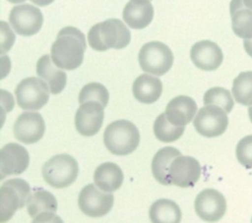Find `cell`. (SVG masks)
Returning <instances> with one entry per match:
<instances>
[{
  "instance_id": "ac0fdd59",
  "label": "cell",
  "mask_w": 252,
  "mask_h": 223,
  "mask_svg": "<svg viewBox=\"0 0 252 223\" xmlns=\"http://www.w3.org/2000/svg\"><path fill=\"white\" fill-rule=\"evenodd\" d=\"M197 112L195 100L187 95H178L172 98L164 111L166 119L175 126H186Z\"/></svg>"
},
{
  "instance_id": "ffe728a7",
  "label": "cell",
  "mask_w": 252,
  "mask_h": 223,
  "mask_svg": "<svg viewBox=\"0 0 252 223\" xmlns=\"http://www.w3.org/2000/svg\"><path fill=\"white\" fill-rule=\"evenodd\" d=\"M36 74L48 84L50 93H60L67 83V75L57 67L49 55L41 56L36 63Z\"/></svg>"
},
{
  "instance_id": "f1b7e54d",
  "label": "cell",
  "mask_w": 252,
  "mask_h": 223,
  "mask_svg": "<svg viewBox=\"0 0 252 223\" xmlns=\"http://www.w3.org/2000/svg\"><path fill=\"white\" fill-rule=\"evenodd\" d=\"M109 93L106 87L98 83H90L83 86L79 93V103L82 104L87 101L99 102L103 107L108 103Z\"/></svg>"
},
{
  "instance_id": "3957f363",
  "label": "cell",
  "mask_w": 252,
  "mask_h": 223,
  "mask_svg": "<svg viewBox=\"0 0 252 223\" xmlns=\"http://www.w3.org/2000/svg\"><path fill=\"white\" fill-rule=\"evenodd\" d=\"M103 142L114 155H128L139 145L140 133L137 127L128 120H117L104 130Z\"/></svg>"
},
{
  "instance_id": "603a6c76",
  "label": "cell",
  "mask_w": 252,
  "mask_h": 223,
  "mask_svg": "<svg viewBox=\"0 0 252 223\" xmlns=\"http://www.w3.org/2000/svg\"><path fill=\"white\" fill-rule=\"evenodd\" d=\"M124 180L121 168L113 162H105L97 166L94 174V184L102 191L112 193L117 191Z\"/></svg>"
},
{
  "instance_id": "277c9868",
  "label": "cell",
  "mask_w": 252,
  "mask_h": 223,
  "mask_svg": "<svg viewBox=\"0 0 252 223\" xmlns=\"http://www.w3.org/2000/svg\"><path fill=\"white\" fill-rule=\"evenodd\" d=\"M44 181L54 189H63L72 185L78 177L79 165L69 154L52 156L42 166Z\"/></svg>"
},
{
  "instance_id": "cb8c5ba5",
  "label": "cell",
  "mask_w": 252,
  "mask_h": 223,
  "mask_svg": "<svg viewBox=\"0 0 252 223\" xmlns=\"http://www.w3.org/2000/svg\"><path fill=\"white\" fill-rule=\"evenodd\" d=\"M181 155V152L172 146H165L160 148L154 156L152 161V173L155 179L161 185H171L168 171L172 160Z\"/></svg>"
},
{
  "instance_id": "d4e9b609",
  "label": "cell",
  "mask_w": 252,
  "mask_h": 223,
  "mask_svg": "<svg viewBox=\"0 0 252 223\" xmlns=\"http://www.w3.org/2000/svg\"><path fill=\"white\" fill-rule=\"evenodd\" d=\"M149 216L154 223H179L182 215L179 206L173 200L160 198L151 205Z\"/></svg>"
},
{
  "instance_id": "5bb4252c",
  "label": "cell",
  "mask_w": 252,
  "mask_h": 223,
  "mask_svg": "<svg viewBox=\"0 0 252 223\" xmlns=\"http://www.w3.org/2000/svg\"><path fill=\"white\" fill-rule=\"evenodd\" d=\"M103 108L96 101H87L80 105L75 114V126L79 134L92 137L100 130L104 117Z\"/></svg>"
},
{
  "instance_id": "6da1fadb",
  "label": "cell",
  "mask_w": 252,
  "mask_h": 223,
  "mask_svg": "<svg viewBox=\"0 0 252 223\" xmlns=\"http://www.w3.org/2000/svg\"><path fill=\"white\" fill-rule=\"evenodd\" d=\"M87 48L85 34L74 27L60 29L51 46V59L64 70H75L81 66Z\"/></svg>"
},
{
  "instance_id": "e575fe53",
  "label": "cell",
  "mask_w": 252,
  "mask_h": 223,
  "mask_svg": "<svg viewBox=\"0 0 252 223\" xmlns=\"http://www.w3.org/2000/svg\"><path fill=\"white\" fill-rule=\"evenodd\" d=\"M248 116H249V119L252 123V105H250V107L248 108Z\"/></svg>"
},
{
  "instance_id": "30bf717a",
  "label": "cell",
  "mask_w": 252,
  "mask_h": 223,
  "mask_svg": "<svg viewBox=\"0 0 252 223\" xmlns=\"http://www.w3.org/2000/svg\"><path fill=\"white\" fill-rule=\"evenodd\" d=\"M9 23L14 30L23 36H31L39 31L43 16L39 8L31 4H22L12 8Z\"/></svg>"
},
{
  "instance_id": "8992f818",
  "label": "cell",
  "mask_w": 252,
  "mask_h": 223,
  "mask_svg": "<svg viewBox=\"0 0 252 223\" xmlns=\"http://www.w3.org/2000/svg\"><path fill=\"white\" fill-rule=\"evenodd\" d=\"M31 187L23 179L16 178L4 182L0 188V221L10 220L15 212L27 204Z\"/></svg>"
},
{
  "instance_id": "ba28073f",
  "label": "cell",
  "mask_w": 252,
  "mask_h": 223,
  "mask_svg": "<svg viewBox=\"0 0 252 223\" xmlns=\"http://www.w3.org/2000/svg\"><path fill=\"white\" fill-rule=\"evenodd\" d=\"M103 192L95 184H89L84 187L78 197L80 210L93 218L107 214L113 206L114 197L111 193Z\"/></svg>"
},
{
  "instance_id": "52a82bcc",
  "label": "cell",
  "mask_w": 252,
  "mask_h": 223,
  "mask_svg": "<svg viewBox=\"0 0 252 223\" xmlns=\"http://www.w3.org/2000/svg\"><path fill=\"white\" fill-rule=\"evenodd\" d=\"M49 90L48 84L39 78L24 79L15 89L17 104L25 110H39L47 103Z\"/></svg>"
},
{
  "instance_id": "d6986e66",
  "label": "cell",
  "mask_w": 252,
  "mask_h": 223,
  "mask_svg": "<svg viewBox=\"0 0 252 223\" xmlns=\"http://www.w3.org/2000/svg\"><path fill=\"white\" fill-rule=\"evenodd\" d=\"M124 22L134 29L148 27L154 18V7L151 0H130L123 9Z\"/></svg>"
},
{
  "instance_id": "7a4b0ae2",
  "label": "cell",
  "mask_w": 252,
  "mask_h": 223,
  "mask_svg": "<svg viewBox=\"0 0 252 223\" xmlns=\"http://www.w3.org/2000/svg\"><path fill=\"white\" fill-rule=\"evenodd\" d=\"M131 40V32L125 24L118 19H108L95 24L88 33L89 45L96 51L109 48L122 49Z\"/></svg>"
},
{
  "instance_id": "1f68e13d",
  "label": "cell",
  "mask_w": 252,
  "mask_h": 223,
  "mask_svg": "<svg viewBox=\"0 0 252 223\" xmlns=\"http://www.w3.org/2000/svg\"><path fill=\"white\" fill-rule=\"evenodd\" d=\"M243 46L246 51V53L252 57V38H246L243 41Z\"/></svg>"
},
{
  "instance_id": "8fae6325",
  "label": "cell",
  "mask_w": 252,
  "mask_h": 223,
  "mask_svg": "<svg viewBox=\"0 0 252 223\" xmlns=\"http://www.w3.org/2000/svg\"><path fill=\"white\" fill-rule=\"evenodd\" d=\"M194 207L202 220L216 222L223 217L226 211V200L219 191L205 189L197 195Z\"/></svg>"
},
{
  "instance_id": "7402d4cb",
  "label": "cell",
  "mask_w": 252,
  "mask_h": 223,
  "mask_svg": "<svg viewBox=\"0 0 252 223\" xmlns=\"http://www.w3.org/2000/svg\"><path fill=\"white\" fill-rule=\"evenodd\" d=\"M229 12L233 32L243 39L252 38V9L247 8L242 0H231Z\"/></svg>"
},
{
  "instance_id": "484cf974",
  "label": "cell",
  "mask_w": 252,
  "mask_h": 223,
  "mask_svg": "<svg viewBox=\"0 0 252 223\" xmlns=\"http://www.w3.org/2000/svg\"><path fill=\"white\" fill-rule=\"evenodd\" d=\"M234 100L244 106L252 105V71L241 72L232 83Z\"/></svg>"
},
{
  "instance_id": "d590c367",
  "label": "cell",
  "mask_w": 252,
  "mask_h": 223,
  "mask_svg": "<svg viewBox=\"0 0 252 223\" xmlns=\"http://www.w3.org/2000/svg\"><path fill=\"white\" fill-rule=\"evenodd\" d=\"M10 3H14V4H17V3H22V2H25L26 0H8Z\"/></svg>"
},
{
  "instance_id": "e0dca14e",
  "label": "cell",
  "mask_w": 252,
  "mask_h": 223,
  "mask_svg": "<svg viewBox=\"0 0 252 223\" xmlns=\"http://www.w3.org/2000/svg\"><path fill=\"white\" fill-rule=\"evenodd\" d=\"M190 58L198 69L214 71L222 63L223 54L217 43L211 40H201L192 46Z\"/></svg>"
},
{
  "instance_id": "83f0119b",
  "label": "cell",
  "mask_w": 252,
  "mask_h": 223,
  "mask_svg": "<svg viewBox=\"0 0 252 223\" xmlns=\"http://www.w3.org/2000/svg\"><path fill=\"white\" fill-rule=\"evenodd\" d=\"M205 105H217L221 107L226 113H229L234 105L231 93L223 87L215 86L208 89L203 98Z\"/></svg>"
},
{
  "instance_id": "9c48e42d",
  "label": "cell",
  "mask_w": 252,
  "mask_h": 223,
  "mask_svg": "<svg viewBox=\"0 0 252 223\" xmlns=\"http://www.w3.org/2000/svg\"><path fill=\"white\" fill-rule=\"evenodd\" d=\"M227 113L220 106L205 105L200 108L193 121L196 131L206 138H215L222 135L227 126Z\"/></svg>"
},
{
  "instance_id": "4dcf8cb0",
  "label": "cell",
  "mask_w": 252,
  "mask_h": 223,
  "mask_svg": "<svg viewBox=\"0 0 252 223\" xmlns=\"http://www.w3.org/2000/svg\"><path fill=\"white\" fill-rule=\"evenodd\" d=\"M15 41V35L10 27L4 22H1V53L9 51Z\"/></svg>"
},
{
  "instance_id": "836d02e7",
  "label": "cell",
  "mask_w": 252,
  "mask_h": 223,
  "mask_svg": "<svg viewBox=\"0 0 252 223\" xmlns=\"http://www.w3.org/2000/svg\"><path fill=\"white\" fill-rule=\"evenodd\" d=\"M244 5L247 7V8H250L252 9V0H242Z\"/></svg>"
},
{
  "instance_id": "d6a6232c",
  "label": "cell",
  "mask_w": 252,
  "mask_h": 223,
  "mask_svg": "<svg viewBox=\"0 0 252 223\" xmlns=\"http://www.w3.org/2000/svg\"><path fill=\"white\" fill-rule=\"evenodd\" d=\"M33 4L37 5V6H40V7H44V6H47L49 4H51L54 0H31Z\"/></svg>"
},
{
  "instance_id": "9a60e30c",
  "label": "cell",
  "mask_w": 252,
  "mask_h": 223,
  "mask_svg": "<svg viewBox=\"0 0 252 223\" xmlns=\"http://www.w3.org/2000/svg\"><path fill=\"white\" fill-rule=\"evenodd\" d=\"M29 163L30 155L24 146L15 142L4 145L0 151L1 179L22 174L27 170Z\"/></svg>"
},
{
  "instance_id": "7c38bea8",
  "label": "cell",
  "mask_w": 252,
  "mask_h": 223,
  "mask_svg": "<svg viewBox=\"0 0 252 223\" xmlns=\"http://www.w3.org/2000/svg\"><path fill=\"white\" fill-rule=\"evenodd\" d=\"M27 210L33 222L61 221L55 214L57 210L56 197L45 190H36L29 195Z\"/></svg>"
},
{
  "instance_id": "44dd1931",
  "label": "cell",
  "mask_w": 252,
  "mask_h": 223,
  "mask_svg": "<svg viewBox=\"0 0 252 223\" xmlns=\"http://www.w3.org/2000/svg\"><path fill=\"white\" fill-rule=\"evenodd\" d=\"M132 90L134 97L138 101L150 104L156 102L160 97L162 84L158 77L143 74L134 81Z\"/></svg>"
},
{
  "instance_id": "2e32d148",
  "label": "cell",
  "mask_w": 252,
  "mask_h": 223,
  "mask_svg": "<svg viewBox=\"0 0 252 223\" xmlns=\"http://www.w3.org/2000/svg\"><path fill=\"white\" fill-rule=\"evenodd\" d=\"M45 124L39 113L24 112L14 124V136L16 139L25 144L38 141L44 135Z\"/></svg>"
},
{
  "instance_id": "f546056e",
  "label": "cell",
  "mask_w": 252,
  "mask_h": 223,
  "mask_svg": "<svg viewBox=\"0 0 252 223\" xmlns=\"http://www.w3.org/2000/svg\"><path fill=\"white\" fill-rule=\"evenodd\" d=\"M235 155L242 166L252 168V135H248L238 141Z\"/></svg>"
},
{
  "instance_id": "4316f807",
  "label": "cell",
  "mask_w": 252,
  "mask_h": 223,
  "mask_svg": "<svg viewBox=\"0 0 252 223\" xmlns=\"http://www.w3.org/2000/svg\"><path fill=\"white\" fill-rule=\"evenodd\" d=\"M185 126H175L171 124L161 113L154 123V134L162 142H172L177 140L184 133Z\"/></svg>"
},
{
  "instance_id": "5b68a950",
  "label": "cell",
  "mask_w": 252,
  "mask_h": 223,
  "mask_svg": "<svg viewBox=\"0 0 252 223\" xmlns=\"http://www.w3.org/2000/svg\"><path fill=\"white\" fill-rule=\"evenodd\" d=\"M138 61L144 72L160 77L171 69L173 54L170 48L164 43L160 41H150L140 49Z\"/></svg>"
},
{
  "instance_id": "4fadbf2b",
  "label": "cell",
  "mask_w": 252,
  "mask_h": 223,
  "mask_svg": "<svg viewBox=\"0 0 252 223\" xmlns=\"http://www.w3.org/2000/svg\"><path fill=\"white\" fill-rule=\"evenodd\" d=\"M171 185L180 188L193 187L201 176V165L197 159L191 156H176L168 171Z\"/></svg>"
}]
</instances>
